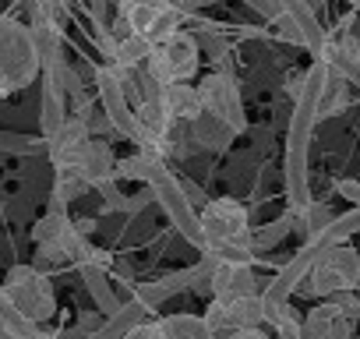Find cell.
<instances>
[{"label": "cell", "mask_w": 360, "mask_h": 339, "mask_svg": "<svg viewBox=\"0 0 360 339\" xmlns=\"http://www.w3.org/2000/svg\"><path fill=\"white\" fill-rule=\"evenodd\" d=\"M328 68L321 60H314L304 71V85L293 99V113H290V131H286V155H283V188L290 198V209H304L311 198V138L318 127V99H321V85H325Z\"/></svg>", "instance_id": "6da1fadb"}, {"label": "cell", "mask_w": 360, "mask_h": 339, "mask_svg": "<svg viewBox=\"0 0 360 339\" xmlns=\"http://www.w3.org/2000/svg\"><path fill=\"white\" fill-rule=\"evenodd\" d=\"M36 75H39V60L29 29L8 15H0V96H15L29 89Z\"/></svg>", "instance_id": "7a4b0ae2"}, {"label": "cell", "mask_w": 360, "mask_h": 339, "mask_svg": "<svg viewBox=\"0 0 360 339\" xmlns=\"http://www.w3.org/2000/svg\"><path fill=\"white\" fill-rule=\"evenodd\" d=\"M202 64V50H198V39L195 32L188 29H176L173 36H166L159 46H152L148 60H145V75L155 82V85H173V82H191L195 71Z\"/></svg>", "instance_id": "3957f363"}, {"label": "cell", "mask_w": 360, "mask_h": 339, "mask_svg": "<svg viewBox=\"0 0 360 339\" xmlns=\"http://www.w3.org/2000/svg\"><path fill=\"white\" fill-rule=\"evenodd\" d=\"M148 191H152V198L159 202V209L166 212V219L176 226V234L184 237L188 244H195V248L205 255V251H209V241H205V234H202L198 212L191 209V202H188L184 188H180V181L169 174V170H162V174L148 184Z\"/></svg>", "instance_id": "277c9868"}, {"label": "cell", "mask_w": 360, "mask_h": 339, "mask_svg": "<svg viewBox=\"0 0 360 339\" xmlns=\"http://www.w3.org/2000/svg\"><path fill=\"white\" fill-rule=\"evenodd\" d=\"M4 293L15 300V307L29 318V321H46L53 311H57V297H53V286L43 272H36L32 265H11L8 279L0 283Z\"/></svg>", "instance_id": "5b68a950"}, {"label": "cell", "mask_w": 360, "mask_h": 339, "mask_svg": "<svg viewBox=\"0 0 360 339\" xmlns=\"http://www.w3.org/2000/svg\"><path fill=\"white\" fill-rule=\"evenodd\" d=\"M198 99L202 110L219 117L226 127H233L237 134L248 131V117H244V99H240V85L233 78V71H212L202 78L198 85Z\"/></svg>", "instance_id": "8992f818"}, {"label": "cell", "mask_w": 360, "mask_h": 339, "mask_svg": "<svg viewBox=\"0 0 360 339\" xmlns=\"http://www.w3.org/2000/svg\"><path fill=\"white\" fill-rule=\"evenodd\" d=\"M198 223H202V234H205L209 248L230 244V241H244L251 234V216H248V209L237 198H212V202H205Z\"/></svg>", "instance_id": "52a82bcc"}, {"label": "cell", "mask_w": 360, "mask_h": 339, "mask_svg": "<svg viewBox=\"0 0 360 339\" xmlns=\"http://www.w3.org/2000/svg\"><path fill=\"white\" fill-rule=\"evenodd\" d=\"M96 92H99V110L110 117L113 131L124 134L127 141H138V127H134V106L127 103V92H124V78L117 68L103 64L96 68Z\"/></svg>", "instance_id": "ba28073f"}, {"label": "cell", "mask_w": 360, "mask_h": 339, "mask_svg": "<svg viewBox=\"0 0 360 339\" xmlns=\"http://www.w3.org/2000/svg\"><path fill=\"white\" fill-rule=\"evenodd\" d=\"M212 332H237V328H262L265 325V307L262 297H233V300H212L209 311L202 314Z\"/></svg>", "instance_id": "9c48e42d"}, {"label": "cell", "mask_w": 360, "mask_h": 339, "mask_svg": "<svg viewBox=\"0 0 360 339\" xmlns=\"http://www.w3.org/2000/svg\"><path fill=\"white\" fill-rule=\"evenodd\" d=\"M173 8V0H120L117 22L110 25V32L117 39L124 36H148L152 25Z\"/></svg>", "instance_id": "30bf717a"}, {"label": "cell", "mask_w": 360, "mask_h": 339, "mask_svg": "<svg viewBox=\"0 0 360 339\" xmlns=\"http://www.w3.org/2000/svg\"><path fill=\"white\" fill-rule=\"evenodd\" d=\"M75 174L92 191L117 181V155H113V148H110L106 138H89V145L82 148V155L75 162Z\"/></svg>", "instance_id": "8fae6325"}, {"label": "cell", "mask_w": 360, "mask_h": 339, "mask_svg": "<svg viewBox=\"0 0 360 339\" xmlns=\"http://www.w3.org/2000/svg\"><path fill=\"white\" fill-rule=\"evenodd\" d=\"M89 138H92L89 127L68 113V120L60 124V131H57L53 138H46V155H50V162H53L57 174H60V170H75V162H78L82 148L89 145Z\"/></svg>", "instance_id": "7c38bea8"}, {"label": "cell", "mask_w": 360, "mask_h": 339, "mask_svg": "<svg viewBox=\"0 0 360 339\" xmlns=\"http://www.w3.org/2000/svg\"><path fill=\"white\" fill-rule=\"evenodd\" d=\"M205 290L212 293V300H233V297H255L258 293V276L251 265H219L212 269Z\"/></svg>", "instance_id": "4fadbf2b"}, {"label": "cell", "mask_w": 360, "mask_h": 339, "mask_svg": "<svg viewBox=\"0 0 360 339\" xmlns=\"http://www.w3.org/2000/svg\"><path fill=\"white\" fill-rule=\"evenodd\" d=\"M64 71V68H60ZM60 71H46L43 75V99H39V127H43V141L53 138L60 131V124L68 120V92L60 85Z\"/></svg>", "instance_id": "5bb4252c"}, {"label": "cell", "mask_w": 360, "mask_h": 339, "mask_svg": "<svg viewBox=\"0 0 360 339\" xmlns=\"http://www.w3.org/2000/svg\"><path fill=\"white\" fill-rule=\"evenodd\" d=\"M279 4V11L297 25V32H300V39H304V46L314 53V60L321 57V50H325V39H328V32L321 29V22H318V11H311L307 8V0H276Z\"/></svg>", "instance_id": "9a60e30c"}, {"label": "cell", "mask_w": 360, "mask_h": 339, "mask_svg": "<svg viewBox=\"0 0 360 339\" xmlns=\"http://www.w3.org/2000/svg\"><path fill=\"white\" fill-rule=\"evenodd\" d=\"M159 103L166 106V113H169L173 120H188V124H191V120L202 113L198 85H191V82H173V85H166L162 96H159Z\"/></svg>", "instance_id": "2e32d148"}, {"label": "cell", "mask_w": 360, "mask_h": 339, "mask_svg": "<svg viewBox=\"0 0 360 339\" xmlns=\"http://www.w3.org/2000/svg\"><path fill=\"white\" fill-rule=\"evenodd\" d=\"M233 138H237V131L226 127L219 117H212V113H205V110L191 120V141L202 145V148H209V152H226Z\"/></svg>", "instance_id": "e0dca14e"}, {"label": "cell", "mask_w": 360, "mask_h": 339, "mask_svg": "<svg viewBox=\"0 0 360 339\" xmlns=\"http://www.w3.org/2000/svg\"><path fill=\"white\" fill-rule=\"evenodd\" d=\"M145 318H148V307H141V304L131 297V300H124V304H120V307H117V311H113V314H110V318H106L89 339H127L131 328H134L138 321H145Z\"/></svg>", "instance_id": "ac0fdd59"}, {"label": "cell", "mask_w": 360, "mask_h": 339, "mask_svg": "<svg viewBox=\"0 0 360 339\" xmlns=\"http://www.w3.org/2000/svg\"><path fill=\"white\" fill-rule=\"evenodd\" d=\"M212 269H216V258H212V255H202L195 265L176 269V272H169V276H162V279H155V283L166 290V297H173V293H184V290L205 286L209 276H212Z\"/></svg>", "instance_id": "d6986e66"}, {"label": "cell", "mask_w": 360, "mask_h": 339, "mask_svg": "<svg viewBox=\"0 0 360 339\" xmlns=\"http://www.w3.org/2000/svg\"><path fill=\"white\" fill-rule=\"evenodd\" d=\"M162 170H169L162 155L138 148V155H127V159L117 162V177H120V181H141V184H152V181L162 174Z\"/></svg>", "instance_id": "ffe728a7"}, {"label": "cell", "mask_w": 360, "mask_h": 339, "mask_svg": "<svg viewBox=\"0 0 360 339\" xmlns=\"http://www.w3.org/2000/svg\"><path fill=\"white\" fill-rule=\"evenodd\" d=\"M82 269V279H85V290L92 293V300H96V307L110 318L124 300L117 297V290L110 286V272L103 269V265H78Z\"/></svg>", "instance_id": "44dd1931"}, {"label": "cell", "mask_w": 360, "mask_h": 339, "mask_svg": "<svg viewBox=\"0 0 360 339\" xmlns=\"http://www.w3.org/2000/svg\"><path fill=\"white\" fill-rule=\"evenodd\" d=\"M148 53H152V43L145 36H124V39H117V50H113L110 68H117L120 75L138 71V68H145Z\"/></svg>", "instance_id": "7402d4cb"}, {"label": "cell", "mask_w": 360, "mask_h": 339, "mask_svg": "<svg viewBox=\"0 0 360 339\" xmlns=\"http://www.w3.org/2000/svg\"><path fill=\"white\" fill-rule=\"evenodd\" d=\"M325 68H328V64H325ZM346 106H349V82H346L339 71L328 68L325 85H321V99H318V120H325V117H332V113H339V110H346Z\"/></svg>", "instance_id": "603a6c76"}, {"label": "cell", "mask_w": 360, "mask_h": 339, "mask_svg": "<svg viewBox=\"0 0 360 339\" xmlns=\"http://www.w3.org/2000/svg\"><path fill=\"white\" fill-rule=\"evenodd\" d=\"M0 332L11 335V339H36V335H39V325L29 321V318L15 307V300L4 293V286H0Z\"/></svg>", "instance_id": "cb8c5ba5"}, {"label": "cell", "mask_w": 360, "mask_h": 339, "mask_svg": "<svg viewBox=\"0 0 360 339\" xmlns=\"http://www.w3.org/2000/svg\"><path fill=\"white\" fill-rule=\"evenodd\" d=\"M293 234V209H286L279 219H272V223H265L262 230H251L248 234V244H251V251L258 255V251H272L279 241H286Z\"/></svg>", "instance_id": "d4e9b609"}, {"label": "cell", "mask_w": 360, "mask_h": 339, "mask_svg": "<svg viewBox=\"0 0 360 339\" xmlns=\"http://www.w3.org/2000/svg\"><path fill=\"white\" fill-rule=\"evenodd\" d=\"M68 230H71L68 212H64V209H50V212L32 226V241H36L39 248H60V241H64Z\"/></svg>", "instance_id": "484cf974"}, {"label": "cell", "mask_w": 360, "mask_h": 339, "mask_svg": "<svg viewBox=\"0 0 360 339\" xmlns=\"http://www.w3.org/2000/svg\"><path fill=\"white\" fill-rule=\"evenodd\" d=\"M159 325H162L166 339H205L212 332L202 314H166V318H159Z\"/></svg>", "instance_id": "4316f807"}, {"label": "cell", "mask_w": 360, "mask_h": 339, "mask_svg": "<svg viewBox=\"0 0 360 339\" xmlns=\"http://www.w3.org/2000/svg\"><path fill=\"white\" fill-rule=\"evenodd\" d=\"M321 64H328L332 71H339L349 85H356L360 89V60L356 57H349V53H342L332 39H325V50H321V57H318Z\"/></svg>", "instance_id": "83f0119b"}, {"label": "cell", "mask_w": 360, "mask_h": 339, "mask_svg": "<svg viewBox=\"0 0 360 339\" xmlns=\"http://www.w3.org/2000/svg\"><path fill=\"white\" fill-rule=\"evenodd\" d=\"M335 318H339V314H335L332 304H318V307H311L307 318L300 321V339H325Z\"/></svg>", "instance_id": "f1b7e54d"}, {"label": "cell", "mask_w": 360, "mask_h": 339, "mask_svg": "<svg viewBox=\"0 0 360 339\" xmlns=\"http://www.w3.org/2000/svg\"><path fill=\"white\" fill-rule=\"evenodd\" d=\"M46 141L32 134H15V131H0V155H43Z\"/></svg>", "instance_id": "f546056e"}, {"label": "cell", "mask_w": 360, "mask_h": 339, "mask_svg": "<svg viewBox=\"0 0 360 339\" xmlns=\"http://www.w3.org/2000/svg\"><path fill=\"white\" fill-rule=\"evenodd\" d=\"M89 188L82 184V177L75 174V170H60V174L53 177V205L50 209H64L68 202H75V198H82Z\"/></svg>", "instance_id": "4dcf8cb0"}, {"label": "cell", "mask_w": 360, "mask_h": 339, "mask_svg": "<svg viewBox=\"0 0 360 339\" xmlns=\"http://www.w3.org/2000/svg\"><path fill=\"white\" fill-rule=\"evenodd\" d=\"M29 15H32V22L60 25L68 18V4L64 0H29Z\"/></svg>", "instance_id": "1f68e13d"}, {"label": "cell", "mask_w": 360, "mask_h": 339, "mask_svg": "<svg viewBox=\"0 0 360 339\" xmlns=\"http://www.w3.org/2000/svg\"><path fill=\"white\" fill-rule=\"evenodd\" d=\"M269 325L276 328V339H300V318H297V311L286 304V307H279L272 318H269Z\"/></svg>", "instance_id": "d6a6232c"}, {"label": "cell", "mask_w": 360, "mask_h": 339, "mask_svg": "<svg viewBox=\"0 0 360 339\" xmlns=\"http://www.w3.org/2000/svg\"><path fill=\"white\" fill-rule=\"evenodd\" d=\"M328 304L335 307L339 318H346V321H360V297H356L353 290H339V293H332Z\"/></svg>", "instance_id": "836d02e7"}, {"label": "cell", "mask_w": 360, "mask_h": 339, "mask_svg": "<svg viewBox=\"0 0 360 339\" xmlns=\"http://www.w3.org/2000/svg\"><path fill=\"white\" fill-rule=\"evenodd\" d=\"M131 297H134V300H138L141 307H148V314H152V311H155L159 304H166V290H162L159 283H138Z\"/></svg>", "instance_id": "e575fe53"}, {"label": "cell", "mask_w": 360, "mask_h": 339, "mask_svg": "<svg viewBox=\"0 0 360 339\" xmlns=\"http://www.w3.org/2000/svg\"><path fill=\"white\" fill-rule=\"evenodd\" d=\"M272 29H276V36L283 39V43H293V46H304V39H300V32H297V25L286 18V15H279L276 22H269Z\"/></svg>", "instance_id": "d590c367"}, {"label": "cell", "mask_w": 360, "mask_h": 339, "mask_svg": "<svg viewBox=\"0 0 360 339\" xmlns=\"http://www.w3.org/2000/svg\"><path fill=\"white\" fill-rule=\"evenodd\" d=\"M85 127H89V134H92V138L113 134V124H110V117H106V113H103L99 106H96V110H92V113L85 117Z\"/></svg>", "instance_id": "8d00e7d4"}, {"label": "cell", "mask_w": 360, "mask_h": 339, "mask_svg": "<svg viewBox=\"0 0 360 339\" xmlns=\"http://www.w3.org/2000/svg\"><path fill=\"white\" fill-rule=\"evenodd\" d=\"M127 339H166V332H162V325H159V318H145V321H138L134 328H131V335Z\"/></svg>", "instance_id": "74e56055"}, {"label": "cell", "mask_w": 360, "mask_h": 339, "mask_svg": "<svg viewBox=\"0 0 360 339\" xmlns=\"http://www.w3.org/2000/svg\"><path fill=\"white\" fill-rule=\"evenodd\" d=\"M99 191V198L106 202V209H113V212H124V202H127V195L117 188V184H103V188H96Z\"/></svg>", "instance_id": "f35d334b"}, {"label": "cell", "mask_w": 360, "mask_h": 339, "mask_svg": "<svg viewBox=\"0 0 360 339\" xmlns=\"http://www.w3.org/2000/svg\"><path fill=\"white\" fill-rule=\"evenodd\" d=\"M335 195H339V198H346V202L356 209V205H360V181H349V177L335 181Z\"/></svg>", "instance_id": "ab89813d"}, {"label": "cell", "mask_w": 360, "mask_h": 339, "mask_svg": "<svg viewBox=\"0 0 360 339\" xmlns=\"http://www.w3.org/2000/svg\"><path fill=\"white\" fill-rule=\"evenodd\" d=\"M244 4L255 11V15H262L265 22H276L283 11H279V4H276V0H244Z\"/></svg>", "instance_id": "60d3db41"}, {"label": "cell", "mask_w": 360, "mask_h": 339, "mask_svg": "<svg viewBox=\"0 0 360 339\" xmlns=\"http://www.w3.org/2000/svg\"><path fill=\"white\" fill-rule=\"evenodd\" d=\"M85 8H89L96 29H103V25L110 22V0H85Z\"/></svg>", "instance_id": "b9f144b4"}, {"label": "cell", "mask_w": 360, "mask_h": 339, "mask_svg": "<svg viewBox=\"0 0 360 339\" xmlns=\"http://www.w3.org/2000/svg\"><path fill=\"white\" fill-rule=\"evenodd\" d=\"M216 0H173V8L176 11H184L188 18H195V11H202V8H212Z\"/></svg>", "instance_id": "7bdbcfd3"}, {"label": "cell", "mask_w": 360, "mask_h": 339, "mask_svg": "<svg viewBox=\"0 0 360 339\" xmlns=\"http://www.w3.org/2000/svg\"><path fill=\"white\" fill-rule=\"evenodd\" d=\"M300 85H304V71H290V75H286V92H290L293 99H297Z\"/></svg>", "instance_id": "ee69618b"}, {"label": "cell", "mask_w": 360, "mask_h": 339, "mask_svg": "<svg viewBox=\"0 0 360 339\" xmlns=\"http://www.w3.org/2000/svg\"><path fill=\"white\" fill-rule=\"evenodd\" d=\"M226 339H269L262 328H237V332H230Z\"/></svg>", "instance_id": "f6af8a7d"}, {"label": "cell", "mask_w": 360, "mask_h": 339, "mask_svg": "<svg viewBox=\"0 0 360 339\" xmlns=\"http://www.w3.org/2000/svg\"><path fill=\"white\" fill-rule=\"evenodd\" d=\"M307 8H311V11H318V8H325V0H307Z\"/></svg>", "instance_id": "bcb514c9"}, {"label": "cell", "mask_w": 360, "mask_h": 339, "mask_svg": "<svg viewBox=\"0 0 360 339\" xmlns=\"http://www.w3.org/2000/svg\"><path fill=\"white\" fill-rule=\"evenodd\" d=\"M356 255H360V248H356Z\"/></svg>", "instance_id": "7dc6e473"}, {"label": "cell", "mask_w": 360, "mask_h": 339, "mask_svg": "<svg viewBox=\"0 0 360 339\" xmlns=\"http://www.w3.org/2000/svg\"><path fill=\"white\" fill-rule=\"evenodd\" d=\"M356 60H360V53H356Z\"/></svg>", "instance_id": "c3c4849f"}]
</instances>
